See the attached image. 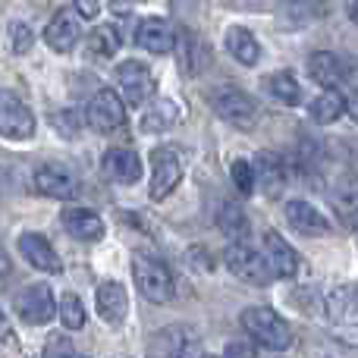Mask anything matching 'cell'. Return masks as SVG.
<instances>
[{
	"instance_id": "6da1fadb",
	"label": "cell",
	"mask_w": 358,
	"mask_h": 358,
	"mask_svg": "<svg viewBox=\"0 0 358 358\" xmlns=\"http://www.w3.org/2000/svg\"><path fill=\"white\" fill-rule=\"evenodd\" d=\"M242 327H245V334L255 340V346L273 349V352H283V349H289V343H292L289 324H286L273 308H264V305H255V308L242 311Z\"/></svg>"
},
{
	"instance_id": "7a4b0ae2",
	"label": "cell",
	"mask_w": 358,
	"mask_h": 358,
	"mask_svg": "<svg viewBox=\"0 0 358 358\" xmlns=\"http://www.w3.org/2000/svg\"><path fill=\"white\" fill-rule=\"evenodd\" d=\"M132 277H136V286L148 302L164 305L173 299V273L164 261L151 258V255H136L132 258Z\"/></svg>"
},
{
	"instance_id": "3957f363",
	"label": "cell",
	"mask_w": 358,
	"mask_h": 358,
	"mask_svg": "<svg viewBox=\"0 0 358 358\" xmlns=\"http://www.w3.org/2000/svg\"><path fill=\"white\" fill-rule=\"evenodd\" d=\"M208 101L217 117H220L223 123L236 126V129H255V123H258V104H255L245 92H239V88L223 85V88H217V92H210Z\"/></svg>"
},
{
	"instance_id": "277c9868",
	"label": "cell",
	"mask_w": 358,
	"mask_h": 358,
	"mask_svg": "<svg viewBox=\"0 0 358 358\" xmlns=\"http://www.w3.org/2000/svg\"><path fill=\"white\" fill-rule=\"evenodd\" d=\"M223 261H227L229 273H233V277H239L242 283H248V286H267L273 280V273H271V267H267L264 255L255 252V248H248V245H242V242L229 245L227 255H223Z\"/></svg>"
},
{
	"instance_id": "5b68a950",
	"label": "cell",
	"mask_w": 358,
	"mask_h": 358,
	"mask_svg": "<svg viewBox=\"0 0 358 358\" xmlns=\"http://www.w3.org/2000/svg\"><path fill=\"white\" fill-rule=\"evenodd\" d=\"M117 85H120V92H123L120 101H126L129 107H142L145 101H151L155 92H157V82H155V76H151V69L138 60L120 63L117 66Z\"/></svg>"
},
{
	"instance_id": "8992f818",
	"label": "cell",
	"mask_w": 358,
	"mask_h": 358,
	"mask_svg": "<svg viewBox=\"0 0 358 358\" xmlns=\"http://www.w3.org/2000/svg\"><path fill=\"white\" fill-rule=\"evenodd\" d=\"M16 315L25 324H48L57 317V299L48 283H31L16 296Z\"/></svg>"
},
{
	"instance_id": "52a82bcc",
	"label": "cell",
	"mask_w": 358,
	"mask_h": 358,
	"mask_svg": "<svg viewBox=\"0 0 358 358\" xmlns=\"http://www.w3.org/2000/svg\"><path fill=\"white\" fill-rule=\"evenodd\" d=\"M0 136L25 142L35 136V117L13 92H0Z\"/></svg>"
},
{
	"instance_id": "ba28073f",
	"label": "cell",
	"mask_w": 358,
	"mask_h": 358,
	"mask_svg": "<svg viewBox=\"0 0 358 358\" xmlns=\"http://www.w3.org/2000/svg\"><path fill=\"white\" fill-rule=\"evenodd\" d=\"M182 179V161L173 148H155L151 151V198L161 201L179 185Z\"/></svg>"
},
{
	"instance_id": "9c48e42d",
	"label": "cell",
	"mask_w": 358,
	"mask_h": 358,
	"mask_svg": "<svg viewBox=\"0 0 358 358\" xmlns=\"http://www.w3.org/2000/svg\"><path fill=\"white\" fill-rule=\"evenodd\" d=\"M85 120H88V126H92V129H98V132L120 129V126H123V120H126V107H123V101H120V94L110 92V88L94 92V98L88 101Z\"/></svg>"
},
{
	"instance_id": "30bf717a",
	"label": "cell",
	"mask_w": 358,
	"mask_h": 358,
	"mask_svg": "<svg viewBox=\"0 0 358 358\" xmlns=\"http://www.w3.org/2000/svg\"><path fill=\"white\" fill-rule=\"evenodd\" d=\"M151 358H201L198 336L189 327H167L151 340Z\"/></svg>"
},
{
	"instance_id": "8fae6325",
	"label": "cell",
	"mask_w": 358,
	"mask_h": 358,
	"mask_svg": "<svg viewBox=\"0 0 358 358\" xmlns=\"http://www.w3.org/2000/svg\"><path fill=\"white\" fill-rule=\"evenodd\" d=\"M31 185L48 198H73L76 192H79V176H76L73 170L60 167V164H48V167L35 170Z\"/></svg>"
},
{
	"instance_id": "7c38bea8",
	"label": "cell",
	"mask_w": 358,
	"mask_h": 358,
	"mask_svg": "<svg viewBox=\"0 0 358 358\" xmlns=\"http://www.w3.org/2000/svg\"><path fill=\"white\" fill-rule=\"evenodd\" d=\"M252 176H255V185H261V192H264L267 198H280V192H283V185H286L283 157L273 155V151H261L252 164Z\"/></svg>"
},
{
	"instance_id": "4fadbf2b",
	"label": "cell",
	"mask_w": 358,
	"mask_h": 358,
	"mask_svg": "<svg viewBox=\"0 0 358 358\" xmlns=\"http://www.w3.org/2000/svg\"><path fill=\"white\" fill-rule=\"evenodd\" d=\"M19 252H22V258L29 261L35 271H44V273H60L63 271L60 255L54 252V245H50L41 233H22L19 236Z\"/></svg>"
},
{
	"instance_id": "5bb4252c",
	"label": "cell",
	"mask_w": 358,
	"mask_h": 358,
	"mask_svg": "<svg viewBox=\"0 0 358 358\" xmlns=\"http://www.w3.org/2000/svg\"><path fill=\"white\" fill-rule=\"evenodd\" d=\"M79 38H82V25H79V19H76V13H69V10L54 13V19H50L48 29H44V41H48V48L57 50V54H69Z\"/></svg>"
},
{
	"instance_id": "9a60e30c",
	"label": "cell",
	"mask_w": 358,
	"mask_h": 358,
	"mask_svg": "<svg viewBox=\"0 0 358 358\" xmlns=\"http://www.w3.org/2000/svg\"><path fill=\"white\" fill-rule=\"evenodd\" d=\"M173 48L179 50V66H182V73H189V76H198L210 60L208 44H204L192 29L173 31Z\"/></svg>"
},
{
	"instance_id": "2e32d148",
	"label": "cell",
	"mask_w": 358,
	"mask_h": 358,
	"mask_svg": "<svg viewBox=\"0 0 358 358\" xmlns=\"http://www.w3.org/2000/svg\"><path fill=\"white\" fill-rule=\"evenodd\" d=\"M98 315L104 317L110 327H120L129 315V296H126V286L117 280H107L98 286Z\"/></svg>"
},
{
	"instance_id": "e0dca14e",
	"label": "cell",
	"mask_w": 358,
	"mask_h": 358,
	"mask_svg": "<svg viewBox=\"0 0 358 358\" xmlns=\"http://www.w3.org/2000/svg\"><path fill=\"white\" fill-rule=\"evenodd\" d=\"M136 41L142 44L148 54H157V57H161V54H170V50H173V29H170L167 19L148 16V19H142V22H138Z\"/></svg>"
},
{
	"instance_id": "ac0fdd59",
	"label": "cell",
	"mask_w": 358,
	"mask_h": 358,
	"mask_svg": "<svg viewBox=\"0 0 358 358\" xmlns=\"http://www.w3.org/2000/svg\"><path fill=\"white\" fill-rule=\"evenodd\" d=\"M101 164H104V173L120 185H132L142 176V161L132 148H110Z\"/></svg>"
},
{
	"instance_id": "d6986e66",
	"label": "cell",
	"mask_w": 358,
	"mask_h": 358,
	"mask_svg": "<svg viewBox=\"0 0 358 358\" xmlns=\"http://www.w3.org/2000/svg\"><path fill=\"white\" fill-rule=\"evenodd\" d=\"M286 220H289V227L302 236H327L330 233L327 217H324L317 208H311L308 201H289L286 204Z\"/></svg>"
},
{
	"instance_id": "ffe728a7",
	"label": "cell",
	"mask_w": 358,
	"mask_h": 358,
	"mask_svg": "<svg viewBox=\"0 0 358 358\" xmlns=\"http://www.w3.org/2000/svg\"><path fill=\"white\" fill-rule=\"evenodd\" d=\"M63 229L79 242H98L104 236V223L88 208H69L63 210Z\"/></svg>"
},
{
	"instance_id": "44dd1931",
	"label": "cell",
	"mask_w": 358,
	"mask_h": 358,
	"mask_svg": "<svg viewBox=\"0 0 358 358\" xmlns=\"http://www.w3.org/2000/svg\"><path fill=\"white\" fill-rule=\"evenodd\" d=\"M264 248H267L264 261H267V267H271L273 277H296V271H299V255L292 252L289 245H286L283 236L271 229V233L264 236Z\"/></svg>"
},
{
	"instance_id": "7402d4cb",
	"label": "cell",
	"mask_w": 358,
	"mask_h": 358,
	"mask_svg": "<svg viewBox=\"0 0 358 358\" xmlns=\"http://www.w3.org/2000/svg\"><path fill=\"white\" fill-rule=\"evenodd\" d=\"M308 76L321 88L334 92V88L343 82V60L336 54H330V50H317V54L308 57Z\"/></svg>"
},
{
	"instance_id": "603a6c76",
	"label": "cell",
	"mask_w": 358,
	"mask_h": 358,
	"mask_svg": "<svg viewBox=\"0 0 358 358\" xmlns=\"http://www.w3.org/2000/svg\"><path fill=\"white\" fill-rule=\"evenodd\" d=\"M227 50L242 63V66H255L261 60V44L255 41V35L248 29H229L227 31Z\"/></svg>"
},
{
	"instance_id": "cb8c5ba5",
	"label": "cell",
	"mask_w": 358,
	"mask_h": 358,
	"mask_svg": "<svg viewBox=\"0 0 358 358\" xmlns=\"http://www.w3.org/2000/svg\"><path fill=\"white\" fill-rule=\"evenodd\" d=\"M264 88L277 104H286V107H296L302 101V88H299L296 76L292 73H273L264 79Z\"/></svg>"
},
{
	"instance_id": "d4e9b609",
	"label": "cell",
	"mask_w": 358,
	"mask_h": 358,
	"mask_svg": "<svg viewBox=\"0 0 358 358\" xmlns=\"http://www.w3.org/2000/svg\"><path fill=\"white\" fill-rule=\"evenodd\" d=\"M176 120H179V107L173 104V101L161 98V101H155V104L145 110L142 129L145 132H167V129H173L176 126Z\"/></svg>"
},
{
	"instance_id": "484cf974",
	"label": "cell",
	"mask_w": 358,
	"mask_h": 358,
	"mask_svg": "<svg viewBox=\"0 0 358 358\" xmlns=\"http://www.w3.org/2000/svg\"><path fill=\"white\" fill-rule=\"evenodd\" d=\"M343 113H346V98H343L340 92H324L311 101V120H315L317 126L336 123Z\"/></svg>"
},
{
	"instance_id": "4316f807",
	"label": "cell",
	"mask_w": 358,
	"mask_h": 358,
	"mask_svg": "<svg viewBox=\"0 0 358 358\" xmlns=\"http://www.w3.org/2000/svg\"><path fill=\"white\" fill-rule=\"evenodd\" d=\"M85 48L92 57H101V60H110L120 50V31L113 25H98L92 35L85 38Z\"/></svg>"
},
{
	"instance_id": "83f0119b",
	"label": "cell",
	"mask_w": 358,
	"mask_h": 358,
	"mask_svg": "<svg viewBox=\"0 0 358 358\" xmlns=\"http://www.w3.org/2000/svg\"><path fill=\"white\" fill-rule=\"evenodd\" d=\"M327 308H330V317H334L336 324L352 327L355 324V286L349 283V286H343V289H334Z\"/></svg>"
},
{
	"instance_id": "f1b7e54d",
	"label": "cell",
	"mask_w": 358,
	"mask_h": 358,
	"mask_svg": "<svg viewBox=\"0 0 358 358\" xmlns=\"http://www.w3.org/2000/svg\"><path fill=\"white\" fill-rule=\"evenodd\" d=\"M217 223H220L223 236H229V239H245L248 236V217H245V210L236 208V204H223Z\"/></svg>"
},
{
	"instance_id": "f546056e",
	"label": "cell",
	"mask_w": 358,
	"mask_h": 358,
	"mask_svg": "<svg viewBox=\"0 0 358 358\" xmlns=\"http://www.w3.org/2000/svg\"><path fill=\"white\" fill-rule=\"evenodd\" d=\"M57 315H60V324L66 330H82L85 327V305L76 292H66L60 296V305H57Z\"/></svg>"
},
{
	"instance_id": "4dcf8cb0",
	"label": "cell",
	"mask_w": 358,
	"mask_h": 358,
	"mask_svg": "<svg viewBox=\"0 0 358 358\" xmlns=\"http://www.w3.org/2000/svg\"><path fill=\"white\" fill-rule=\"evenodd\" d=\"M229 179H233V185H236L239 195H252L255 192V176H252V164L248 161H233V167H229Z\"/></svg>"
},
{
	"instance_id": "1f68e13d",
	"label": "cell",
	"mask_w": 358,
	"mask_h": 358,
	"mask_svg": "<svg viewBox=\"0 0 358 358\" xmlns=\"http://www.w3.org/2000/svg\"><path fill=\"white\" fill-rule=\"evenodd\" d=\"M31 41H35V35H31L29 25H22V22H13L10 25V50H13V54H29Z\"/></svg>"
},
{
	"instance_id": "d6a6232c",
	"label": "cell",
	"mask_w": 358,
	"mask_h": 358,
	"mask_svg": "<svg viewBox=\"0 0 358 358\" xmlns=\"http://www.w3.org/2000/svg\"><path fill=\"white\" fill-rule=\"evenodd\" d=\"M283 6L299 19H317L324 13V0H283Z\"/></svg>"
},
{
	"instance_id": "836d02e7",
	"label": "cell",
	"mask_w": 358,
	"mask_h": 358,
	"mask_svg": "<svg viewBox=\"0 0 358 358\" xmlns=\"http://www.w3.org/2000/svg\"><path fill=\"white\" fill-rule=\"evenodd\" d=\"M334 204L336 208H346V220L355 217V182H352V176L343 182V189L334 192Z\"/></svg>"
},
{
	"instance_id": "e575fe53",
	"label": "cell",
	"mask_w": 358,
	"mask_h": 358,
	"mask_svg": "<svg viewBox=\"0 0 358 358\" xmlns=\"http://www.w3.org/2000/svg\"><path fill=\"white\" fill-rule=\"evenodd\" d=\"M73 343L66 340V336H60V334H54L48 340V346H44V358H73Z\"/></svg>"
},
{
	"instance_id": "d590c367",
	"label": "cell",
	"mask_w": 358,
	"mask_h": 358,
	"mask_svg": "<svg viewBox=\"0 0 358 358\" xmlns=\"http://www.w3.org/2000/svg\"><path fill=\"white\" fill-rule=\"evenodd\" d=\"M227 358H258V349H255V343L233 340L227 346Z\"/></svg>"
},
{
	"instance_id": "8d00e7d4",
	"label": "cell",
	"mask_w": 358,
	"mask_h": 358,
	"mask_svg": "<svg viewBox=\"0 0 358 358\" xmlns=\"http://www.w3.org/2000/svg\"><path fill=\"white\" fill-rule=\"evenodd\" d=\"M73 6H76V13H79V16H85V19L98 16V0H73Z\"/></svg>"
},
{
	"instance_id": "74e56055",
	"label": "cell",
	"mask_w": 358,
	"mask_h": 358,
	"mask_svg": "<svg viewBox=\"0 0 358 358\" xmlns=\"http://www.w3.org/2000/svg\"><path fill=\"white\" fill-rule=\"evenodd\" d=\"M3 340H10V317L0 311V343H3Z\"/></svg>"
},
{
	"instance_id": "f35d334b",
	"label": "cell",
	"mask_w": 358,
	"mask_h": 358,
	"mask_svg": "<svg viewBox=\"0 0 358 358\" xmlns=\"http://www.w3.org/2000/svg\"><path fill=\"white\" fill-rule=\"evenodd\" d=\"M13 271V264H10V255L3 252V248H0V277H6V273Z\"/></svg>"
},
{
	"instance_id": "ab89813d",
	"label": "cell",
	"mask_w": 358,
	"mask_h": 358,
	"mask_svg": "<svg viewBox=\"0 0 358 358\" xmlns=\"http://www.w3.org/2000/svg\"><path fill=\"white\" fill-rule=\"evenodd\" d=\"M110 3H129V0H110Z\"/></svg>"
},
{
	"instance_id": "60d3db41",
	"label": "cell",
	"mask_w": 358,
	"mask_h": 358,
	"mask_svg": "<svg viewBox=\"0 0 358 358\" xmlns=\"http://www.w3.org/2000/svg\"><path fill=\"white\" fill-rule=\"evenodd\" d=\"M73 358H88V355H73Z\"/></svg>"
},
{
	"instance_id": "b9f144b4",
	"label": "cell",
	"mask_w": 358,
	"mask_h": 358,
	"mask_svg": "<svg viewBox=\"0 0 358 358\" xmlns=\"http://www.w3.org/2000/svg\"><path fill=\"white\" fill-rule=\"evenodd\" d=\"M179 3H185V0H179Z\"/></svg>"
},
{
	"instance_id": "7bdbcfd3",
	"label": "cell",
	"mask_w": 358,
	"mask_h": 358,
	"mask_svg": "<svg viewBox=\"0 0 358 358\" xmlns=\"http://www.w3.org/2000/svg\"><path fill=\"white\" fill-rule=\"evenodd\" d=\"M210 358H217V355H210Z\"/></svg>"
}]
</instances>
